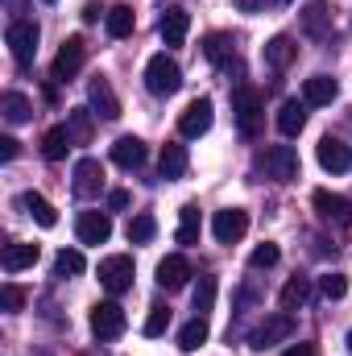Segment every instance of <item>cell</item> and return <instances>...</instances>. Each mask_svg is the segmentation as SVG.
<instances>
[{
  "instance_id": "38",
  "label": "cell",
  "mask_w": 352,
  "mask_h": 356,
  "mask_svg": "<svg viewBox=\"0 0 352 356\" xmlns=\"http://www.w3.org/2000/svg\"><path fill=\"white\" fill-rule=\"evenodd\" d=\"M170 327V307H150V315H145V336H162Z\"/></svg>"
},
{
  "instance_id": "20",
  "label": "cell",
  "mask_w": 352,
  "mask_h": 356,
  "mask_svg": "<svg viewBox=\"0 0 352 356\" xmlns=\"http://www.w3.org/2000/svg\"><path fill=\"white\" fill-rule=\"evenodd\" d=\"M112 162H116L120 170H137V166H145V141H141V137H116V145H112Z\"/></svg>"
},
{
  "instance_id": "19",
  "label": "cell",
  "mask_w": 352,
  "mask_h": 356,
  "mask_svg": "<svg viewBox=\"0 0 352 356\" xmlns=\"http://www.w3.org/2000/svg\"><path fill=\"white\" fill-rule=\"evenodd\" d=\"M186 29H191V13L186 8H166L162 21H158V33L166 46H182L186 42Z\"/></svg>"
},
{
  "instance_id": "7",
  "label": "cell",
  "mask_w": 352,
  "mask_h": 356,
  "mask_svg": "<svg viewBox=\"0 0 352 356\" xmlns=\"http://www.w3.org/2000/svg\"><path fill=\"white\" fill-rule=\"evenodd\" d=\"M245 232H249V211L245 207H224V211L211 216V236L220 245H237Z\"/></svg>"
},
{
  "instance_id": "33",
  "label": "cell",
  "mask_w": 352,
  "mask_h": 356,
  "mask_svg": "<svg viewBox=\"0 0 352 356\" xmlns=\"http://www.w3.org/2000/svg\"><path fill=\"white\" fill-rule=\"evenodd\" d=\"M154 236H158V220L150 211H141V216L129 220V245H150Z\"/></svg>"
},
{
  "instance_id": "45",
  "label": "cell",
  "mask_w": 352,
  "mask_h": 356,
  "mask_svg": "<svg viewBox=\"0 0 352 356\" xmlns=\"http://www.w3.org/2000/svg\"><path fill=\"white\" fill-rule=\"evenodd\" d=\"M83 21H88V25H91V21H99V8H95V4H88V8H83Z\"/></svg>"
},
{
  "instance_id": "4",
  "label": "cell",
  "mask_w": 352,
  "mask_h": 356,
  "mask_svg": "<svg viewBox=\"0 0 352 356\" xmlns=\"http://www.w3.org/2000/svg\"><path fill=\"white\" fill-rule=\"evenodd\" d=\"M38 25L33 21H13L8 29H4V42H8V54H13V63L17 67H29L33 63V54H38Z\"/></svg>"
},
{
  "instance_id": "39",
  "label": "cell",
  "mask_w": 352,
  "mask_h": 356,
  "mask_svg": "<svg viewBox=\"0 0 352 356\" xmlns=\"http://www.w3.org/2000/svg\"><path fill=\"white\" fill-rule=\"evenodd\" d=\"M278 257H282V253H278V245H269V241H265V245H257V249H253L249 266H253V269H269V266H278Z\"/></svg>"
},
{
  "instance_id": "16",
  "label": "cell",
  "mask_w": 352,
  "mask_h": 356,
  "mask_svg": "<svg viewBox=\"0 0 352 356\" xmlns=\"http://www.w3.org/2000/svg\"><path fill=\"white\" fill-rule=\"evenodd\" d=\"M186 277H191V261H186L182 253H170V257L158 261V286H162V290H182Z\"/></svg>"
},
{
  "instance_id": "11",
  "label": "cell",
  "mask_w": 352,
  "mask_h": 356,
  "mask_svg": "<svg viewBox=\"0 0 352 356\" xmlns=\"http://www.w3.org/2000/svg\"><path fill=\"white\" fill-rule=\"evenodd\" d=\"M311 203H315V211H319L328 224L352 228V199H344V195H332V191H315V195H311Z\"/></svg>"
},
{
  "instance_id": "23",
  "label": "cell",
  "mask_w": 352,
  "mask_h": 356,
  "mask_svg": "<svg viewBox=\"0 0 352 356\" xmlns=\"http://www.w3.org/2000/svg\"><path fill=\"white\" fill-rule=\"evenodd\" d=\"M303 129H307V104L286 99V104L278 108V133H282V137H298Z\"/></svg>"
},
{
  "instance_id": "48",
  "label": "cell",
  "mask_w": 352,
  "mask_h": 356,
  "mask_svg": "<svg viewBox=\"0 0 352 356\" xmlns=\"http://www.w3.org/2000/svg\"><path fill=\"white\" fill-rule=\"evenodd\" d=\"M46 4H54V0H46Z\"/></svg>"
},
{
  "instance_id": "2",
  "label": "cell",
  "mask_w": 352,
  "mask_h": 356,
  "mask_svg": "<svg viewBox=\"0 0 352 356\" xmlns=\"http://www.w3.org/2000/svg\"><path fill=\"white\" fill-rule=\"evenodd\" d=\"M257 166L273 182H294L298 178V154L290 145H265L262 154H257Z\"/></svg>"
},
{
  "instance_id": "6",
  "label": "cell",
  "mask_w": 352,
  "mask_h": 356,
  "mask_svg": "<svg viewBox=\"0 0 352 356\" xmlns=\"http://www.w3.org/2000/svg\"><path fill=\"white\" fill-rule=\"evenodd\" d=\"M129 327V319H125V307L120 302H95L91 307V332H95V340H116L120 332Z\"/></svg>"
},
{
  "instance_id": "14",
  "label": "cell",
  "mask_w": 352,
  "mask_h": 356,
  "mask_svg": "<svg viewBox=\"0 0 352 356\" xmlns=\"http://www.w3.org/2000/svg\"><path fill=\"white\" fill-rule=\"evenodd\" d=\"M104 191V166L99 158H79L75 162V195L79 199H95Z\"/></svg>"
},
{
  "instance_id": "12",
  "label": "cell",
  "mask_w": 352,
  "mask_h": 356,
  "mask_svg": "<svg viewBox=\"0 0 352 356\" xmlns=\"http://www.w3.org/2000/svg\"><path fill=\"white\" fill-rule=\"evenodd\" d=\"M75 236H79V245H104V241L112 236V220H108V211H79V220H75Z\"/></svg>"
},
{
  "instance_id": "27",
  "label": "cell",
  "mask_w": 352,
  "mask_h": 356,
  "mask_svg": "<svg viewBox=\"0 0 352 356\" xmlns=\"http://www.w3.org/2000/svg\"><path fill=\"white\" fill-rule=\"evenodd\" d=\"M71 145H75V141H71V129H67V124H54V129L42 137V154H46V162H63Z\"/></svg>"
},
{
  "instance_id": "43",
  "label": "cell",
  "mask_w": 352,
  "mask_h": 356,
  "mask_svg": "<svg viewBox=\"0 0 352 356\" xmlns=\"http://www.w3.org/2000/svg\"><path fill=\"white\" fill-rule=\"evenodd\" d=\"M282 356H315V344H294V348H286Z\"/></svg>"
},
{
  "instance_id": "47",
  "label": "cell",
  "mask_w": 352,
  "mask_h": 356,
  "mask_svg": "<svg viewBox=\"0 0 352 356\" xmlns=\"http://www.w3.org/2000/svg\"><path fill=\"white\" fill-rule=\"evenodd\" d=\"M349 348H352V336H349Z\"/></svg>"
},
{
  "instance_id": "24",
  "label": "cell",
  "mask_w": 352,
  "mask_h": 356,
  "mask_svg": "<svg viewBox=\"0 0 352 356\" xmlns=\"http://www.w3.org/2000/svg\"><path fill=\"white\" fill-rule=\"evenodd\" d=\"M17 207H21L25 216H33L42 228H54V224H58V211H54V207H50V199H42L38 191H25V195L17 199Z\"/></svg>"
},
{
  "instance_id": "18",
  "label": "cell",
  "mask_w": 352,
  "mask_h": 356,
  "mask_svg": "<svg viewBox=\"0 0 352 356\" xmlns=\"http://www.w3.org/2000/svg\"><path fill=\"white\" fill-rule=\"evenodd\" d=\"M88 99H91V112L95 116H104V120H116L120 116V99H116V91L108 88V79H91Z\"/></svg>"
},
{
  "instance_id": "9",
  "label": "cell",
  "mask_w": 352,
  "mask_h": 356,
  "mask_svg": "<svg viewBox=\"0 0 352 356\" xmlns=\"http://www.w3.org/2000/svg\"><path fill=\"white\" fill-rule=\"evenodd\" d=\"M211 116H216L211 99H207V95H199V99H195V104H186V112L178 116V133H182V137H203V133L211 129Z\"/></svg>"
},
{
  "instance_id": "28",
  "label": "cell",
  "mask_w": 352,
  "mask_h": 356,
  "mask_svg": "<svg viewBox=\"0 0 352 356\" xmlns=\"http://www.w3.org/2000/svg\"><path fill=\"white\" fill-rule=\"evenodd\" d=\"M158 170H162V178H182L186 175V145L166 141V145H162V158H158Z\"/></svg>"
},
{
  "instance_id": "25",
  "label": "cell",
  "mask_w": 352,
  "mask_h": 356,
  "mask_svg": "<svg viewBox=\"0 0 352 356\" xmlns=\"http://www.w3.org/2000/svg\"><path fill=\"white\" fill-rule=\"evenodd\" d=\"M199 236H203L199 207H195V203H186V207L178 211V232H175V241H178V245H199Z\"/></svg>"
},
{
  "instance_id": "17",
  "label": "cell",
  "mask_w": 352,
  "mask_h": 356,
  "mask_svg": "<svg viewBox=\"0 0 352 356\" xmlns=\"http://www.w3.org/2000/svg\"><path fill=\"white\" fill-rule=\"evenodd\" d=\"M38 257H42V249H38V245L13 241V245H4V253H0V266H4V273H21V269L38 266Z\"/></svg>"
},
{
  "instance_id": "40",
  "label": "cell",
  "mask_w": 352,
  "mask_h": 356,
  "mask_svg": "<svg viewBox=\"0 0 352 356\" xmlns=\"http://www.w3.org/2000/svg\"><path fill=\"white\" fill-rule=\"evenodd\" d=\"M0 307H4L8 315H17V311L25 307V290H21V286H4V290H0Z\"/></svg>"
},
{
  "instance_id": "32",
  "label": "cell",
  "mask_w": 352,
  "mask_h": 356,
  "mask_svg": "<svg viewBox=\"0 0 352 356\" xmlns=\"http://www.w3.org/2000/svg\"><path fill=\"white\" fill-rule=\"evenodd\" d=\"M203 58L216 63V67H228L232 63V38L228 33H207L203 38Z\"/></svg>"
},
{
  "instance_id": "8",
  "label": "cell",
  "mask_w": 352,
  "mask_h": 356,
  "mask_svg": "<svg viewBox=\"0 0 352 356\" xmlns=\"http://www.w3.org/2000/svg\"><path fill=\"white\" fill-rule=\"evenodd\" d=\"M133 273H137V269H133V257H125V253L99 261V282H104L108 294H125V290L133 286Z\"/></svg>"
},
{
  "instance_id": "21",
  "label": "cell",
  "mask_w": 352,
  "mask_h": 356,
  "mask_svg": "<svg viewBox=\"0 0 352 356\" xmlns=\"http://www.w3.org/2000/svg\"><path fill=\"white\" fill-rule=\"evenodd\" d=\"M336 95H340V88H336V79H328V75H311V79L303 83V104H311V108H328Z\"/></svg>"
},
{
  "instance_id": "22",
  "label": "cell",
  "mask_w": 352,
  "mask_h": 356,
  "mask_svg": "<svg viewBox=\"0 0 352 356\" xmlns=\"http://www.w3.org/2000/svg\"><path fill=\"white\" fill-rule=\"evenodd\" d=\"M294 58H298V46H294V38L278 33V38H269V42H265V63H269L273 71H286Z\"/></svg>"
},
{
  "instance_id": "42",
  "label": "cell",
  "mask_w": 352,
  "mask_h": 356,
  "mask_svg": "<svg viewBox=\"0 0 352 356\" xmlns=\"http://www.w3.org/2000/svg\"><path fill=\"white\" fill-rule=\"evenodd\" d=\"M125 207H129V191H120V186L108 191V211H125Z\"/></svg>"
},
{
  "instance_id": "46",
  "label": "cell",
  "mask_w": 352,
  "mask_h": 356,
  "mask_svg": "<svg viewBox=\"0 0 352 356\" xmlns=\"http://www.w3.org/2000/svg\"><path fill=\"white\" fill-rule=\"evenodd\" d=\"M278 4H290V0H278Z\"/></svg>"
},
{
  "instance_id": "44",
  "label": "cell",
  "mask_w": 352,
  "mask_h": 356,
  "mask_svg": "<svg viewBox=\"0 0 352 356\" xmlns=\"http://www.w3.org/2000/svg\"><path fill=\"white\" fill-rule=\"evenodd\" d=\"M237 4H241V13H257L265 0H237Z\"/></svg>"
},
{
  "instance_id": "26",
  "label": "cell",
  "mask_w": 352,
  "mask_h": 356,
  "mask_svg": "<svg viewBox=\"0 0 352 356\" xmlns=\"http://www.w3.org/2000/svg\"><path fill=\"white\" fill-rule=\"evenodd\" d=\"M104 25H108V38H129L133 25H137L133 4H116V8H108V13H104Z\"/></svg>"
},
{
  "instance_id": "1",
  "label": "cell",
  "mask_w": 352,
  "mask_h": 356,
  "mask_svg": "<svg viewBox=\"0 0 352 356\" xmlns=\"http://www.w3.org/2000/svg\"><path fill=\"white\" fill-rule=\"evenodd\" d=\"M232 112H237L241 137H257V133H262L265 104H262V91L257 88H237V95H232Z\"/></svg>"
},
{
  "instance_id": "29",
  "label": "cell",
  "mask_w": 352,
  "mask_h": 356,
  "mask_svg": "<svg viewBox=\"0 0 352 356\" xmlns=\"http://www.w3.org/2000/svg\"><path fill=\"white\" fill-rule=\"evenodd\" d=\"M0 112H4L8 124H25V120L33 116V104H29L21 91H4V95H0Z\"/></svg>"
},
{
  "instance_id": "31",
  "label": "cell",
  "mask_w": 352,
  "mask_h": 356,
  "mask_svg": "<svg viewBox=\"0 0 352 356\" xmlns=\"http://www.w3.org/2000/svg\"><path fill=\"white\" fill-rule=\"evenodd\" d=\"M91 116H95L91 108H71L67 112V129H71V141L75 145H88L91 141V133H95V120Z\"/></svg>"
},
{
  "instance_id": "35",
  "label": "cell",
  "mask_w": 352,
  "mask_h": 356,
  "mask_svg": "<svg viewBox=\"0 0 352 356\" xmlns=\"http://www.w3.org/2000/svg\"><path fill=\"white\" fill-rule=\"evenodd\" d=\"M88 261H83V253L79 249H63L58 257H54V277H75V273H83Z\"/></svg>"
},
{
  "instance_id": "3",
  "label": "cell",
  "mask_w": 352,
  "mask_h": 356,
  "mask_svg": "<svg viewBox=\"0 0 352 356\" xmlns=\"http://www.w3.org/2000/svg\"><path fill=\"white\" fill-rule=\"evenodd\" d=\"M145 88L154 91V95H175L182 88V67L170 54H154L150 67H145Z\"/></svg>"
},
{
  "instance_id": "30",
  "label": "cell",
  "mask_w": 352,
  "mask_h": 356,
  "mask_svg": "<svg viewBox=\"0 0 352 356\" xmlns=\"http://www.w3.org/2000/svg\"><path fill=\"white\" fill-rule=\"evenodd\" d=\"M207 336H211L207 319H203V315H195L191 323H182V332H178V348H182V353H195V348H203V344H207Z\"/></svg>"
},
{
  "instance_id": "5",
  "label": "cell",
  "mask_w": 352,
  "mask_h": 356,
  "mask_svg": "<svg viewBox=\"0 0 352 356\" xmlns=\"http://www.w3.org/2000/svg\"><path fill=\"white\" fill-rule=\"evenodd\" d=\"M294 336V315L290 311H278V315H269L262 327L249 336V348L253 353H265V348H273V344H282V340H290Z\"/></svg>"
},
{
  "instance_id": "10",
  "label": "cell",
  "mask_w": 352,
  "mask_h": 356,
  "mask_svg": "<svg viewBox=\"0 0 352 356\" xmlns=\"http://www.w3.org/2000/svg\"><path fill=\"white\" fill-rule=\"evenodd\" d=\"M315 158H319V166H323L328 175L352 170V145H344L340 137H323V141L315 145Z\"/></svg>"
},
{
  "instance_id": "36",
  "label": "cell",
  "mask_w": 352,
  "mask_h": 356,
  "mask_svg": "<svg viewBox=\"0 0 352 356\" xmlns=\"http://www.w3.org/2000/svg\"><path fill=\"white\" fill-rule=\"evenodd\" d=\"M319 294H323L328 302L344 298V294H349V277H344V273H323V277H319Z\"/></svg>"
},
{
  "instance_id": "37",
  "label": "cell",
  "mask_w": 352,
  "mask_h": 356,
  "mask_svg": "<svg viewBox=\"0 0 352 356\" xmlns=\"http://www.w3.org/2000/svg\"><path fill=\"white\" fill-rule=\"evenodd\" d=\"M211 302H216V277H199V286H195V311L207 315Z\"/></svg>"
},
{
  "instance_id": "41",
  "label": "cell",
  "mask_w": 352,
  "mask_h": 356,
  "mask_svg": "<svg viewBox=\"0 0 352 356\" xmlns=\"http://www.w3.org/2000/svg\"><path fill=\"white\" fill-rule=\"evenodd\" d=\"M21 154V141L17 137H0V162H13Z\"/></svg>"
},
{
  "instance_id": "34",
  "label": "cell",
  "mask_w": 352,
  "mask_h": 356,
  "mask_svg": "<svg viewBox=\"0 0 352 356\" xmlns=\"http://www.w3.org/2000/svg\"><path fill=\"white\" fill-rule=\"evenodd\" d=\"M311 298V282L307 277H290L286 286H282V311H294V307H303Z\"/></svg>"
},
{
  "instance_id": "13",
  "label": "cell",
  "mask_w": 352,
  "mask_h": 356,
  "mask_svg": "<svg viewBox=\"0 0 352 356\" xmlns=\"http://www.w3.org/2000/svg\"><path fill=\"white\" fill-rule=\"evenodd\" d=\"M83 58H88V46H83V38H67L63 42V50H58V58H54V79H75L79 75V67H83Z\"/></svg>"
},
{
  "instance_id": "15",
  "label": "cell",
  "mask_w": 352,
  "mask_h": 356,
  "mask_svg": "<svg viewBox=\"0 0 352 356\" xmlns=\"http://www.w3.org/2000/svg\"><path fill=\"white\" fill-rule=\"evenodd\" d=\"M298 25H303L307 38H323V33L332 29V4H328V0H311V4L298 13Z\"/></svg>"
}]
</instances>
